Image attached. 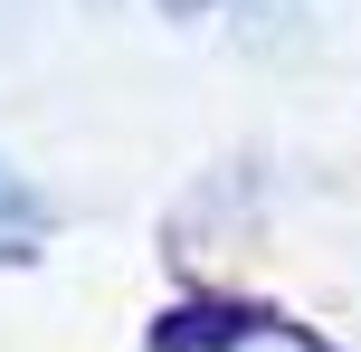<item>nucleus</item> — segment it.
I'll list each match as a JSON object with an SVG mask.
<instances>
[{"instance_id": "nucleus-1", "label": "nucleus", "mask_w": 361, "mask_h": 352, "mask_svg": "<svg viewBox=\"0 0 361 352\" xmlns=\"http://www.w3.org/2000/svg\"><path fill=\"white\" fill-rule=\"evenodd\" d=\"M257 334H295V343H314L305 324H286L276 305H238V296H190V305H171L162 324H152V352H238V343H257ZM324 352V343H314Z\"/></svg>"}, {"instance_id": "nucleus-2", "label": "nucleus", "mask_w": 361, "mask_h": 352, "mask_svg": "<svg viewBox=\"0 0 361 352\" xmlns=\"http://www.w3.org/2000/svg\"><path fill=\"white\" fill-rule=\"evenodd\" d=\"M38 219H48V210H38V190L19 181L10 162H0V257H29V238H38Z\"/></svg>"}, {"instance_id": "nucleus-3", "label": "nucleus", "mask_w": 361, "mask_h": 352, "mask_svg": "<svg viewBox=\"0 0 361 352\" xmlns=\"http://www.w3.org/2000/svg\"><path fill=\"white\" fill-rule=\"evenodd\" d=\"M162 19H200V10H219V0H152Z\"/></svg>"}]
</instances>
